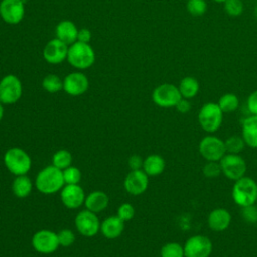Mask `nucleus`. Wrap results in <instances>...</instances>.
I'll return each instance as SVG.
<instances>
[{
  "label": "nucleus",
  "mask_w": 257,
  "mask_h": 257,
  "mask_svg": "<svg viewBox=\"0 0 257 257\" xmlns=\"http://www.w3.org/2000/svg\"><path fill=\"white\" fill-rule=\"evenodd\" d=\"M242 138L246 146L257 149V115L251 114L242 122Z\"/></svg>",
  "instance_id": "obj_20"
},
{
  "label": "nucleus",
  "mask_w": 257,
  "mask_h": 257,
  "mask_svg": "<svg viewBox=\"0 0 257 257\" xmlns=\"http://www.w3.org/2000/svg\"><path fill=\"white\" fill-rule=\"evenodd\" d=\"M42 87L50 93H55L63 89V81L55 74H48L42 80Z\"/></svg>",
  "instance_id": "obj_30"
},
{
  "label": "nucleus",
  "mask_w": 257,
  "mask_h": 257,
  "mask_svg": "<svg viewBox=\"0 0 257 257\" xmlns=\"http://www.w3.org/2000/svg\"><path fill=\"white\" fill-rule=\"evenodd\" d=\"M224 11L231 17H238L244 11L242 0H227L224 3Z\"/></svg>",
  "instance_id": "obj_32"
},
{
  "label": "nucleus",
  "mask_w": 257,
  "mask_h": 257,
  "mask_svg": "<svg viewBox=\"0 0 257 257\" xmlns=\"http://www.w3.org/2000/svg\"><path fill=\"white\" fill-rule=\"evenodd\" d=\"M226 152L229 154H240L246 147V143L242 136H230L225 141Z\"/></svg>",
  "instance_id": "obj_27"
},
{
  "label": "nucleus",
  "mask_w": 257,
  "mask_h": 257,
  "mask_svg": "<svg viewBox=\"0 0 257 257\" xmlns=\"http://www.w3.org/2000/svg\"><path fill=\"white\" fill-rule=\"evenodd\" d=\"M199 153L206 161L219 162L226 155L225 142L217 136L208 135L199 143Z\"/></svg>",
  "instance_id": "obj_7"
},
{
  "label": "nucleus",
  "mask_w": 257,
  "mask_h": 257,
  "mask_svg": "<svg viewBox=\"0 0 257 257\" xmlns=\"http://www.w3.org/2000/svg\"><path fill=\"white\" fill-rule=\"evenodd\" d=\"M67 59L73 67L85 69L93 64L95 54L92 47L88 43L75 41L68 48Z\"/></svg>",
  "instance_id": "obj_5"
},
{
  "label": "nucleus",
  "mask_w": 257,
  "mask_h": 257,
  "mask_svg": "<svg viewBox=\"0 0 257 257\" xmlns=\"http://www.w3.org/2000/svg\"><path fill=\"white\" fill-rule=\"evenodd\" d=\"M256 1H257V0H256Z\"/></svg>",
  "instance_id": "obj_45"
},
{
  "label": "nucleus",
  "mask_w": 257,
  "mask_h": 257,
  "mask_svg": "<svg viewBox=\"0 0 257 257\" xmlns=\"http://www.w3.org/2000/svg\"><path fill=\"white\" fill-rule=\"evenodd\" d=\"M65 185L62 170L55 166H47L43 168L36 176L35 186L36 189L45 195H50L61 191Z\"/></svg>",
  "instance_id": "obj_1"
},
{
  "label": "nucleus",
  "mask_w": 257,
  "mask_h": 257,
  "mask_svg": "<svg viewBox=\"0 0 257 257\" xmlns=\"http://www.w3.org/2000/svg\"><path fill=\"white\" fill-rule=\"evenodd\" d=\"M62 173L65 184H79L81 180V172L78 168L69 166L68 168L62 170Z\"/></svg>",
  "instance_id": "obj_34"
},
{
  "label": "nucleus",
  "mask_w": 257,
  "mask_h": 257,
  "mask_svg": "<svg viewBox=\"0 0 257 257\" xmlns=\"http://www.w3.org/2000/svg\"><path fill=\"white\" fill-rule=\"evenodd\" d=\"M3 115H4V108H3V103L0 102V121L2 120L3 118Z\"/></svg>",
  "instance_id": "obj_42"
},
{
  "label": "nucleus",
  "mask_w": 257,
  "mask_h": 257,
  "mask_svg": "<svg viewBox=\"0 0 257 257\" xmlns=\"http://www.w3.org/2000/svg\"><path fill=\"white\" fill-rule=\"evenodd\" d=\"M232 222L230 212L225 208H216L212 210L207 219L209 228L214 232H223L227 230Z\"/></svg>",
  "instance_id": "obj_18"
},
{
  "label": "nucleus",
  "mask_w": 257,
  "mask_h": 257,
  "mask_svg": "<svg viewBox=\"0 0 257 257\" xmlns=\"http://www.w3.org/2000/svg\"><path fill=\"white\" fill-rule=\"evenodd\" d=\"M178 87L182 97L187 99L194 98L200 91V83L198 79L193 76H185L182 78Z\"/></svg>",
  "instance_id": "obj_24"
},
{
  "label": "nucleus",
  "mask_w": 257,
  "mask_h": 257,
  "mask_svg": "<svg viewBox=\"0 0 257 257\" xmlns=\"http://www.w3.org/2000/svg\"><path fill=\"white\" fill-rule=\"evenodd\" d=\"M72 156L67 150H58L52 156V165L60 170H64L71 166Z\"/></svg>",
  "instance_id": "obj_28"
},
{
  "label": "nucleus",
  "mask_w": 257,
  "mask_h": 257,
  "mask_svg": "<svg viewBox=\"0 0 257 257\" xmlns=\"http://www.w3.org/2000/svg\"><path fill=\"white\" fill-rule=\"evenodd\" d=\"M247 108L251 114L257 115V90L250 93L247 98Z\"/></svg>",
  "instance_id": "obj_38"
},
{
  "label": "nucleus",
  "mask_w": 257,
  "mask_h": 257,
  "mask_svg": "<svg viewBox=\"0 0 257 257\" xmlns=\"http://www.w3.org/2000/svg\"><path fill=\"white\" fill-rule=\"evenodd\" d=\"M0 15L9 24L19 23L24 16V3L22 0H2Z\"/></svg>",
  "instance_id": "obj_15"
},
{
  "label": "nucleus",
  "mask_w": 257,
  "mask_h": 257,
  "mask_svg": "<svg viewBox=\"0 0 257 257\" xmlns=\"http://www.w3.org/2000/svg\"><path fill=\"white\" fill-rule=\"evenodd\" d=\"M124 230V222L116 215L110 216L100 224V231L107 239H115L119 237Z\"/></svg>",
  "instance_id": "obj_19"
},
{
  "label": "nucleus",
  "mask_w": 257,
  "mask_h": 257,
  "mask_svg": "<svg viewBox=\"0 0 257 257\" xmlns=\"http://www.w3.org/2000/svg\"><path fill=\"white\" fill-rule=\"evenodd\" d=\"M22 95V84L15 75L8 74L0 80V102L12 104L19 100Z\"/></svg>",
  "instance_id": "obj_10"
},
{
  "label": "nucleus",
  "mask_w": 257,
  "mask_h": 257,
  "mask_svg": "<svg viewBox=\"0 0 257 257\" xmlns=\"http://www.w3.org/2000/svg\"><path fill=\"white\" fill-rule=\"evenodd\" d=\"M222 169V174L229 180L237 181L245 176L247 172V164L240 154L226 155L219 161Z\"/></svg>",
  "instance_id": "obj_6"
},
{
  "label": "nucleus",
  "mask_w": 257,
  "mask_h": 257,
  "mask_svg": "<svg viewBox=\"0 0 257 257\" xmlns=\"http://www.w3.org/2000/svg\"><path fill=\"white\" fill-rule=\"evenodd\" d=\"M32 191V182L29 177L26 175L16 176L12 183V192L13 194L20 199L26 198Z\"/></svg>",
  "instance_id": "obj_25"
},
{
  "label": "nucleus",
  "mask_w": 257,
  "mask_h": 257,
  "mask_svg": "<svg viewBox=\"0 0 257 257\" xmlns=\"http://www.w3.org/2000/svg\"><path fill=\"white\" fill-rule=\"evenodd\" d=\"M214 2H216V3H224L225 1H227V0H213Z\"/></svg>",
  "instance_id": "obj_43"
},
{
  "label": "nucleus",
  "mask_w": 257,
  "mask_h": 257,
  "mask_svg": "<svg viewBox=\"0 0 257 257\" xmlns=\"http://www.w3.org/2000/svg\"><path fill=\"white\" fill-rule=\"evenodd\" d=\"M175 107L181 113H188L192 108V103H191L190 99L182 97Z\"/></svg>",
  "instance_id": "obj_39"
},
{
  "label": "nucleus",
  "mask_w": 257,
  "mask_h": 257,
  "mask_svg": "<svg viewBox=\"0 0 257 257\" xmlns=\"http://www.w3.org/2000/svg\"><path fill=\"white\" fill-rule=\"evenodd\" d=\"M55 32H56V38L66 43L67 45L74 43L77 39L78 30L74 25V23L68 20L59 22L56 26Z\"/></svg>",
  "instance_id": "obj_22"
},
{
  "label": "nucleus",
  "mask_w": 257,
  "mask_h": 257,
  "mask_svg": "<svg viewBox=\"0 0 257 257\" xmlns=\"http://www.w3.org/2000/svg\"><path fill=\"white\" fill-rule=\"evenodd\" d=\"M144 160L139 155H133L128 159V167L131 170H141L143 169Z\"/></svg>",
  "instance_id": "obj_40"
},
{
  "label": "nucleus",
  "mask_w": 257,
  "mask_h": 257,
  "mask_svg": "<svg viewBox=\"0 0 257 257\" xmlns=\"http://www.w3.org/2000/svg\"><path fill=\"white\" fill-rule=\"evenodd\" d=\"M185 257H210L213 251V243L206 235L191 236L185 242Z\"/></svg>",
  "instance_id": "obj_9"
},
{
  "label": "nucleus",
  "mask_w": 257,
  "mask_h": 257,
  "mask_svg": "<svg viewBox=\"0 0 257 257\" xmlns=\"http://www.w3.org/2000/svg\"><path fill=\"white\" fill-rule=\"evenodd\" d=\"M124 189L127 193L134 196L141 195L145 193L149 186V176L144 172L143 169L141 170H132L125 177L124 182Z\"/></svg>",
  "instance_id": "obj_14"
},
{
  "label": "nucleus",
  "mask_w": 257,
  "mask_h": 257,
  "mask_svg": "<svg viewBox=\"0 0 257 257\" xmlns=\"http://www.w3.org/2000/svg\"><path fill=\"white\" fill-rule=\"evenodd\" d=\"M90 39H91V33H90L89 29L82 28V29L78 30L77 41L83 42V43H88L90 41Z\"/></svg>",
  "instance_id": "obj_41"
},
{
  "label": "nucleus",
  "mask_w": 257,
  "mask_h": 257,
  "mask_svg": "<svg viewBox=\"0 0 257 257\" xmlns=\"http://www.w3.org/2000/svg\"><path fill=\"white\" fill-rule=\"evenodd\" d=\"M88 88L87 77L80 72H72L65 76L63 79L64 91L72 96L83 94Z\"/></svg>",
  "instance_id": "obj_17"
},
{
  "label": "nucleus",
  "mask_w": 257,
  "mask_h": 257,
  "mask_svg": "<svg viewBox=\"0 0 257 257\" xmlns=\"http://www.w3.org/2000/svg\"><path fill=\"white\" fill-rule=\"evenodd\" d=\"M182 98L179 87L172 83H163L158 85L153 93L152 99L160 107H175Z\"/></svg>",
  "instance_id": "obj_8"
},
{
  "label": "nucleus",
  "mask_w": 257,
  "mask_h": 257,
  "mask_svg": "<svg viewBox=\"0 0 257 257\" xmlns=\"http://www.w3.org/2000/svg\"><path fill=\"white\" fill-rule=\"evenodd\" d=\"M34 250L41 254H51L59 247L57 233L50 230H39L33 236L31 240Z\"/></svg>",
  "instance_id": "obj_11"
},
{
  "label": "nucleus",
  "mask_w": 257,
  "mask_h": 257,
  "mask_svg": "<svg viewBox=\"0 0 257 257\" xmlns=\"http://www.w3.org/2000/svg\"><path fill=\"white\" fill-rule=\"evenodd\" d=\"M58 243L61 247H69L75 242V235L69 229H62L57 233Z\"/></svg>",
  "instance_id": "obj_35"
},
{
  "label": "nucleus",
  "mask_w": 257,
  "mask_h": 257,
  "mask_svg": "<svg viewBox=\"0 0 257 257\" xmlns=\"http://www.w3.org/2000/svg\"><path fill=\"white\" fill-rule=\"evenodd\" d=\"M85 194L79 184H65L60 192L62 204L68 209H77L84 204Z\"/></svg>",
  "instance_id": "obj_13"
},
{
  "label": "nucleus",
  "mask_w": 257,
  "mask_h": 257,
  "mask_svg": "<svg viewBox=\"0 0 257 257\" xmlns=\"http://www.w3.org/2000/svg\"><path fill=\"white\" fill-rule=\"evenodd\" d=\"M166 168L165 159L158 154L149 155L143 163V170L149 177L161 175Z\"/></svg>",
  "instance_id": "obj_23"
},
{
  "label": "nucleus",
  "mask_w": 257,
  "mask_h": 257,
  "mask_svg": "<svg viewBox=\"0 0 257 257\" xmlns=\"http://www.w3.org/2000/svg\"><path fill=\"white\" fill-rule=\"evenodd\" d=\"M255 205H251V206L242 208V210H243L242 215L247 222H250V223L257 222V207Z\"/></svg>",
  "instance_id": "obj_37"
},
{
  "label": "nucleus",
  "mask_w": 257,
  "mask_h": 257,
  "mask_svg": "<svg viewBox=\"0 0 257 257\" xmlns=\"http://www.w3.org/2000/svg\"><path fill=\"white\" fill-rule=\"evenodd\" d=\"M117 216L123 221H130L135 216V208L130 203L121 204L117 209Z\"/></svg>",
  "instance_id": "obj_36"
},
{
  "label": "nucleus",
  "mask_w": 257,
  "mask_h": 257,
  "mask_svg": "<svg viewBox=\"0 0 257 257\" xmlns=\"http://www.w3.org/2000/svg\"><path fill=\"white\" fill-rule=\"evenodd\" d=\"M68 47L67 44L58 38L50 40L43 49L44 59L51 64H57L67 58Z\"/></svg>",
  "instance_id": "obj_16"
},
{
  "label": "nucleus",
  "mask_w": 257,
  "mask_h": 257,
  "mask_svg": "<svg viewBox=\"0 0 257 257\" xmlns=\"http://www.w3.org/2000/svg\"><path fill=\"white\" fill-rule=\"evenodd\" d=\"M254 14H255V17H256V19H257V6L255 7V10H254Z\"/></svg>",
  "instance_id": "obj_44"
},
{
  "label": "nucleus",
  "mask_w": 257,
  "mask_h": 257,
  "mask_svg": "<svg viewBox=\"0 0 257 257\" xmlns=\"http://www.w3.org/2000/svg\"><path fill=\"white\" fill-rule=\"evenodd\" d=\"M4 164L7 170L15 176L26 175L31 168V159L29 155L20 148L13 147L4 154Z\"/></svg>",
  "instance_id": "obj_3"
},
{
  "label": "nucleus",
  "mask_w": 257,
  "mask_h": 257,
  "mask_svg": "<svg viewBox=\"0 0 257 257\" xmlns=\"http://www.w3.org/2000/svg\"><path fill=\"white\" fill-rule=\"evenodd\" d=\"M109 203L108 196L102 191H93L85 197L84 205L87 210L93 213H99L103 211Z\"/></svg>",
  "instance_id": "obj_21"
},
{
  "label": "nucleus",
  "mask_w": 257,
  "mask_h": 257,
  "mask_svg": "<svg viewBox=\"0 0 257 257\" xmlns=\"http://www.w3.org/2000/svg\"><path fill=\"white\" fill-rule=\"evenodd\" d=\"M161 257H185L184 246L178 242H168L162 246Z\"/></svg>",
  "instance_id": "obj_29"
},
{
  "label": "nucleus",
  "mask_w": 257,
  "mask_h": 257,
  "mask_svg": "<svg viewBox=\"0 0 257 257\" xmlns=\"http://www.w3.org/2000/svg\"><path fill=\"white\" fill-rule=\"evenodd\" d=\"M232 199L241 208L257 203V182L250 177H242L234 182Z\"/></svg>",
  "instance_id": "obj_2"
},
{
  "label": "nucleus",
  "mask_w": 257,
  "mask_h": 257,
  "mask_svg": "<svg viewBox=\"0 0 257 257\" xmlns=\"http://www.w3.org/2000/svg\"><path fill=\"white\" fill-rule=\"evenodd\" d=\"M223 114L217 102H206L198 112V122L205 132L215 133L222 125Z\"/></svg>",
  "instance_id": "obj_4"
},
{
  "label": "nucleus",
  "mask_w": 257,
  "mask_h": 257,
  "mask_svg": "<svg viewBox=\"0 0 257 257\" xmlns=\"http://www.w3.org/2000/svg\"><path fill=\"white\" fill-rule=\"evenodd\" d=\"M74 223L77 231L84 237H93L100 230V223L96 214L87 209L76 215Z\"/></svg>",
  "instance_id": "obj_12"
},
{
  "label": "nucleus",
  "mask_w": 257,
  "mask_h": 257,
  "mask_svg": "<svg viewBox=\"0 0 257 257\" xmlns=\"http://www.w3.org/2000/svg\"><path fill=\"white\" fill-rule=\"evenodd\" d=\"M217 103L224 113H230V112H234L238 109L240 100L235 93L228 92V93L223 94L219 98Z\"/></svg>",
  "instance_id": "obj_26"
},
{
  "label": "nucleus",
  "mask_w": 257,
  "mask_h": 257,
  "mask_svg": "<svg viewBox=\"0 0 257 257\" xmlns=\"http://www.w3.org/2000/svg\"><path fill=\"white\" fill-rule=\"evenodd\" d=\"M202 172L206 178H217L222 174L221 165L219 162L216 161H207L206 164L203 166Z\"/></svg>",
  "instance_id": "obj_33"
},
{
  "label": "nucleus",
  "mask_w": 257,
  "mask_h": 257,
  "mask_svg": "<svg viewBox=\"0 0 257 257\" xmlns=\"http://www.w3.org/2000/svg\"><path fill=\"white\" fill-rule=\"evenodd\" d=\"M208 4L205 0H187V10L195 17L202 16L206 13Z\"/></svg>",
  "instance_id": "obj_31"
}]
</instances>
